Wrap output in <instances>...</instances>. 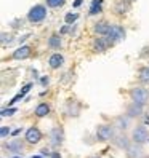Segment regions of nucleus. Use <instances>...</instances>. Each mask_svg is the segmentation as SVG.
<instances>
[{"label":"nucleus","instance_id":"1","mask_svg":"<svg viewBox=\"0 0 149 158\" xmlns=\"http://www.w3.org/2000/svg\"><path fill=\"white\" fill-rule=\"evenodd\" d=\"M46 15H48V11H46V6L42 5V3H37L34 5L29 11H27V16L26 19L29 21L31 24H40L46 19Z\"/></svg>","mask_w":149,"mask_h":158},{"label":"nucleus","instance_id":"2","mask_svg":"<svg viewBox=\"0 0 149 158\" xmlns=\"http://www.w3.org/2000/svg\"><path fill=\"white\" fill-rule=\"evenodd\" d=\"M116 126L114 125H98L96 126V131L95 136L99 142H107V141H112L116 137Z\"/></svg>","mask_w":149,"mask_h":158},{"label":"nucleus","instance_id":"3","mask_svg":"<svg viewBox=\"0 0 149 158\" xmlns=\"http://www.w3.org/2000/svg\"><path fill=\"white\" fill-rule=\"evenodd\" d=\"M130 101L144 107L149 102V91L143 86H135V88L130 89Z\"/></svg>","mask_w":149,"mask_h":158},{"label":"nucleus","instance_id":"4","mask_svg":"<svg viewBox=\"0 0 149 158\" xmlns=\"http://www.w3.org/2000/svg\"><path fill=\"white\" fill-rule=\"evenodd\" d=\"M125 35H127V31L120 24H111L109 32L104 37H107V39L112 42V45H117V43H120L122 40H125Z\"/></svg>","mask_w":149,"mask_h":158},{"label":"nucleus","instance_id":"5","mask_svg":"<svg viewBox=\"0 0 149 158\" xmlns=\"http://www.w3.org/2000/svg\"><path fill=\"white\" fill-rule=\"evenodd\" d=\"M132 141L135 144H144V142H149V131L144 125H136L133 129H132Z\"/></svg>","mask_w":149,"mask_h":158},{"label":"nucleus","instance_id":"6","mask_svg":"<svg viewBox=\"0 0 149 158\" xmlns=\"http://www.w3.org/2000/svg\"><path fill=\"white\" fill-rule=\"evenodd\" d=\"M48 137H50V145L55 147V148H59L63 145V142H64V129L61 126L51 128Z\"/></svg>","mask_w":149,"mask_h":158},{"label":"nucleus","instance_id":"7","mask_svg":"<svg viewBox=\"0 0 149 158\" xmlns=\"http://www.w3.org/2000/svg\"><path fill=\"white\" fill-rule=\"evenodd\" d=\"M111 46H114L112 42H111L107 37H104V35L95 37V40H93V43H91V48H93L95 53H104V51H107L111 48Z\"/></svg>","mask_w":149,"mask_h":158},{"label":"nucleus","instance_id":"8","mask_svg":"<svg viewBox=\"0 0 149 158\" xmlns=\"http://www.w3.org/2000/svg\"><path fill=\"white\" fill-rule=\"evenodd\" d=\"M31 54H32V46H29V45H21L20 48H16V50L11 53V59H15V61H23V59L31 58Z\"/></svg>","mask_w":149,"mask_h":158},{"label":"nucleus","instance_id":"9","mask_svg":"<svg viewBox=\"0 0 149 158\" xmlns=\"http://www.w3.org/2000/svg\"><path fill=\"white\" fill-rule=\"evenodd\" d=\"M130 141H132V137H128L125 133L120 131V133H117L116 137L112 139V144H114L117 148H120V150H127V148L132 145V144H130Z\"/></svg>","mask_w":149,"mask_h":158},{"label":"nucleus","instance_id":"10","mask_svg":"<svg viewBox=\"0 0 149 158\" xmlns=\"http://www.w3.org/2000/svg\"><path fill=\"white\" fill-rule=\"evenodd\" d=\"M130 125H132V118H130L127 114L119 115V117H116V120H114L116 129H119V131H122V133L127 131V129L130 128Z\"/></svg>","mask_w":149,"mask_h":158},{"label":"nucleus","instance_id":"11","mask_svg":"<svg viewBox=\"0 0 149 158\" xmlns=\"http://www.w3.org/2000/svg\"><path fill=\"white\" fill-rule=\"evenodd\" d=\"M26 142L27 144H39L40 142V139H42V131L39 128H35V126H31L29 129L26 131Z\"/></svg>","mask_w":149,"mask_h":158},{"label":"nucleus","instance_id":"12","mask_svg":"<svg viewBox=\"0 0 149 158\" xmlns=\"http://www.w3.org/2000/svg\"><path fill=\"white\" fill-rule=\"evenodd\" d=\"M5 150L10 153H15V155H20L24 150V142L21 139H11L10 142L5 144Z\"/></svg>","mask_w":149,"mask_h":158},{"label":"nucleus","instance_id":"13","mask_svg":"<svg viewBox=\"0 0 149 158\" xmlns=\"http://www.w3.org/2000/svg\"><path fill=\"white\" fill-rule=\"evenodd\" d=\"M130 10H132V2H130V0H117L114 3V13L119 15V16L127 15Z\"/></svg>","mask_w":149,"mask_h":158},{"label":"nucleus","instance_id":"14","mask_svg":"<svg viewBox=\"0 0 149 158\" xmlns=\"http://www.w3.org/2000/svg\"><path fill=\"white\" fill-rule=\"evenodd\" d=\"M125 155H127V158H144V150H143L141 144H135L133 142L125 150Z\"/></svg>","mask_w":149,"mask_h":158},{"label":"nucleus","instance_id":"15","mask_svg":"<svg viewBox=\"0 0 149 158\" xmlns=\"http://www.w3.org/2000/svg\"><path fill=\"white\" fill-rule=\"evenodd\" d=\"M143 106H138V104H135V102H132V104H128L127 106V109H125V114L130 117V118H139L143 115Z\"/></svg>","mask_w":149,"mask_h":158},{"label":"nucleus","instance_id":"16","mask_svg":"<svg viewBox=\"0 0 149 158\" xmlns=\"http://www.w3.org/2000/svg\"><path fill=\"white\" fill-rule=\"evenodd\" d=\"M63 64H64V56L61 53H53L51 56L48 58V66H50V69H53V70H56V69H59V67H63Z\"/></svg>","mask_w":149,"mask_h":158},{"label":"nucleus","instance_id":"17","mask_svg":"<svg viewBox=\"0 0 149 158\" xmlns=\"http://www.w3.org/2000/svg\"><path fill=\"white\" fill-rule=\"evenodd\" d=\"M46 45H48L50 50H55L58 51L61 50V45H63V40H61V34H53L48 37V42H46Z\"/></svg>","mask_w":149,"mask_h":158},{"label":"nucleus","instance_id":"18","mask_svg":"<svg viewBox=\"0 0 149 158\" xmlns=\"http://www.w3.org/2000/svg\"><path fill=\"white\" fill-rule=\"evenodd\" d=\"M103 5H104V0H91L90 8H88V15L90 16H96L103 11Z\"/></svg>","mask_w":149,"mask_h":158},{"label":"nucleus","instance_id":"19","mask_svg":"<svg viewBox=\"0 0 149 158\" xmlns=\"http://www.w3.org/2000/svg\"><path fill=\"white\" fill-rule=\"evenodd\" d=\"M109 27H111L109 23H106V21H99V23H96L95 26H93V32L98 34V35H107Z\"/></svg>","mask_w":149,"mask_h":158},{"label":"nucleus","instance_id":"20","mask_svg":"<svg viewBox=\"0 0 149 158\" xmlns=\"http://www.w3.org/2000/svg\"><path fill=\"white\" fill-rule=\"evenodd\" d=\"M138 80L143 85H149V66H143L138 70Z\"/></svg>","mask_w":149,"mask_h":158},{"label":"nucleus","instance_id":"21","mask_svg":"<svg viewBox=\"0 0 149 158\" xmlns=\"http://www.w3.org/2000/svg\"><path fill=\"white\" fill-rule=\"evenodd\" d=\"M31 88H32V83H29V85H26V86H24V88H23V89H21V91L18 93V94H16V96L10 101V102H8V107H11V106L15 104V102H18L20 99H23V98L26 96V93H29V89H31Z\"/></svg>","mask_w":149,"mask_h":158},{"label":"nucleus","instance_id":"22","mask_svg":"<svg viewBox=\"0 0 149 158\" xmlns=\"http://www.w3.org/2000/svg\"><path fill=\"white\" fill-rule=\"evenodd\" d=\"M39 118H42V117H45V115H48L50 114V106L48 104H45V102H42V104H39L35 107V112H34Z\"/></svg>","mask_w":149,"mask_h":158},{"label":"nucleus","instance_id":"23","mask_svg":"<svg viewBox=\"0 0 149 158\" xmlns=\"http://www.w3.org/2000/svg\"><path fill=\"white\" fill-rule=\"evenodd\" d=\"M66 3V0H45V5L48 8H61L64 6Z\"/></svg>","mask_w":149,"mask_h":158},{"label":"nucleus","instance_id":"24","mask_svg":"<svg viewBox=\"0 0 149 158\" xmlns=\"http://www.w3.org/2000/svg\"><path fill=\"white\" fill-rule=\"evenodd\" d=\"M15 35L13 34H7V32H2V45L7 46V45H11L15 42Z\"/></svg>","mask_w":149,"mask_h":158},{"label":"nucleus","instance_id":"25","mask_svg":"<svg viewBox=\"0 0 149 158\" xmlns=\"http://www.w3.org/2000/svg\"><path fill=\"white\" fill-rule=\"evenodd\" d=\"M64 19H66V24H74V23H76L77 19H79V15L77 13H68L66 16H64Z\"/></svg>","mask_w":149,"mask_h":158},{"label":"nucleus","instance_id":"26","mask_svg":"<svg viewBox=\"0 0 149 158\" xmlns=\"http://www.w3.org/2000/svg\"><path fill=\"white\" fill-rule=\"evenodd\" d=\"M15 112H16L15 107H8V109H2V112H0V114H2V117H11Z\"/></svg>","mask_w":149,"mask_h":158},{"label":"nucleus","instance_id":"27","mask_svg":"<svg viewBox=\"0 0 149 158\" xmlns=\"http://www.w3.org/2000/svg\"><path fill=\"white\" fill-rule=\"evenodd\" d=\"M10 134H11V129L8 126H2V129H0V136H2V139H5L7 136H10Z\"/></svg>","mask_w":149,"mask_h":158},{"label":"nucleus","instance_id":"28","mask_svg":"<svg viewBox=\"0 0 149 158\" xmlns=\"http://www.w3.org/2000/svg\"><path fill=\"white\" fill-rule=\"evenodd\" d=\"M10 26L13 27V29H18V27H23V19H15L10 23Z\"/></svg>","mask_w":149,"mask_h":158},{"label":"nucleus","instance_id":"29","mask_svg":"<svg viewBox=\"0 0 149 158\" xmlns=\"http://www.w3.org/2000/svg\"><path fill=\"white\" fill-rule=\"evenodd\" d=\"M29 37H31L29 34H26V35H21V37H20V39H18V42H20V43H23L24 40H27V39H29Z\"/></svg>","mask_w":149,"mask_h":158},{"label":"nucleus","instance_id":"30","mask_svg":"<svg viewBox=\"0 0 149 158\" xmlns=\"http://www.w3.org/2000/svg\"><path fill=\"white\" fill-rule=\"evenodd\" d=\"M83 3V0H76V2H74L72 5H74V8H77V6H80Z\"/></svg>","mask_w":149,"mask_h":158},{"label":"nucleus","instance_id":"31","mask_svg":"<svg viewBox=\"0 0 149 158\" xmlns=\"http://www.w3.org/2000/svg\"><path fill=\"white\" fill-rule=\"evenodd\" d=\"M40 81H42V85H48V81H50V78H48V77H43V78H42Z\"/></svg>","mask_w":149,"mask_h":158},{"label":"nucleus","instance_id":"32","mask_svg":"<svg viewBox=\"0 0 149 158\" xmlns=\"http://www.w3.org/2000/svg\"><path fill=\"white\" fill-rule=\"evenodd\" d=\"M50 158H61V155H59V152H51Z\"/></svg>","mask_w":149,"mask_h":158},{"label":"nucleus","instance_id":"33","mask_svg":"<svg viewBox=\"0 0 149 158\" xmlns=\"http://www.w3.org/2000/svg\"><path fill=\"white\" fill-rule=\"evenodd\" d=\"M31 158H45V156H43V155H32Z\"/></svg>","mask_w":149,"mask_h":158},{"label":"nucleus","instance_id":"34","mask_svg":"<svg viewBox=\"0 0 149 158\" xmlns=\"http://www.w3.org/2000/svg\"><path fill=\"white\" fill-rule=\"evenodd\" d=\"M11 158H21L20 155H15V156H11Z\"/></svg>","mask_w":149,"mask_h":158},{"label":"nucleus","instance_id":"35","mask_svg":"<svg viewBox=\"0 0 149 158\" xmlns=\"http://www.w3.org/2000/svg\"><path fill=\"white\" fill-rule=\"evenodd\" d=\"M90 158H99V156H90Z\"/></svg>","mask_w":149,"mask_h":158},{"label":"nucleus","instance_id":"36","mask_svg":"<svg viewBox=\"0 0 149 158\" xmlns=\"http://www.w3.org/2000/svg\"><path fill=\"white\" fill-rule=\"evenodd\" d=\"M130 2H135V0H130Z\"/></svg>","mask_w":149,"mask_h":158}]
</instances>
